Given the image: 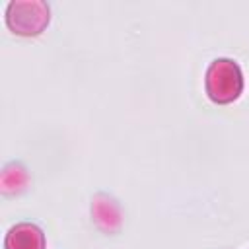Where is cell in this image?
Returning <instances> with one entry per match:
<instances>
[{
  "label": "cell",
  "mask_w": 249,
  "mask_h": 249,
  "mask_svg": "<svg viewBox=\"0 0 249 249\" xmlns=\"http://www.w3.org/2000/svg\"><path fill=\"white\" fill-rule=\"evenodd\" d=\"M243 76L239 66L230 58H218L206 72V93L216 103H230L239 97Z\"/></svg>",
  "instance_id": "1"
},
{
  "label": "cell",
  "mask_w": 249,
  "mask_h": 249,
  "mask_svg": "<svg viewBox=\"0 0 249 249\" xmlns=\"http://www.w3.org/2000/svg\"><path fill=\"white\" fill-rule=\"evenodd\" d=\"M6 21L19 35H37L49 23V8L45 2H12Z\"/></svg>",
  "instance_id": "2"
},
{
  "label": "cell",
  "mask_w": 249,
  "mask_h": 249,
  "mask_svg": "<svg viewBox=\"0 0 249 249\" xmlns=\"http://www.w3.org/2000/svg\"><path fill=\"white\" fill-rule=\"evenodd\" d=\"M6 249H45V235L35 224L14 226L4 241Z\"/></svg>",
  "instance_id": "3"
}]
</instances>
